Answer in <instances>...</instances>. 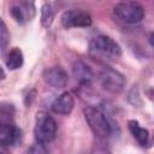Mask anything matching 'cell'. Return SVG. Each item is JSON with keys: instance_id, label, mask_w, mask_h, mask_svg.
I'll return each mask as SVG.
<instances>
[{"instance_id": "52a82bcc", "label": "cell", "mask_w": 154, "mask_h": 154, "mask_svg": "<svg viewBox=\"0 0 154 154\" xmlns=\"http://www.w3.org/2000/svg\"><path fill=\"white\" fill-rule=\"evenodd\" d=\"M43 78L48 85H51L55 89L65 88L69 82L67 73L60 66H53V67L47 69L43 73Z\"/></svg>"}, {"instance_id": "30bf717a", "label": "cell", "mask_w": 154, "mask_h": 154, "mask_svg": "<svg viewBox=\"0 0 154 154\" xmlns=\"http://www.w3.org/2000/svg\"><path fill=\"white\" fill-rule=\"evenodd\" d=\"M72 73L76 81L82 85H89L93 81V71L82 60H77L72 65Z\"/></svg>"}, {"instance_id": "6da1fadb", "label": "cell", "mask_w": 154, "mask_h": 154, "mask_svg": "<svg viewBox=\"0 0 154 154\" xmlns=\"http://www.w3.org/2000/svg\"><path fill=\"white\" fill-rule=\"evenodd\" d=\"M89 52L99 59H117L122 55L120 46L109 36L97 35L89 43Z\"/></svg>"}, {"instance_id": "e0dca14e", "label": "cell", "mask_w": 154, "mask_h": 154, "mask_svg": "<svg viewBox=\"0 0 154 154\" xmlns=\"http://www.w3.org/2000/svg\"><path fill=\"white\" fill-rule=\"evenodd\" d=\"M149 41H150V45H152V47H153V49H154V32H152V35H150V37H149Z\"/></svg>"}, {"instance_id": "2e32d148", "label": "cell", "mask_w": 154, "mask_h": 154, "mask_svg": "<svg viewBox=\"0 0 154 154\" xmlns=\"http://www.w3.org/2000/svg\"><path fill=\"white\" fill-rule=\"evenodd\" d=\"M11 14H12V17H13L18 23H24V22L28 20V18H26L24 11H23L18 5H13V6L11 7Z\"/></svg>"}, {"instance_id": "7a4b0ae2", "label": "cell", "mask_w": 154, "mask_h": 154, "mask_svg": "<svg viewBox=\"0 0 154 154\" xmlns=\"http://www.w3.org/2000/svg\"><path fill=\"white\" fill-rule=\"evenodd\" d=\"M84 118L93 131V134L99 138H106L112 132V124L107 116L95 107H87L84 109Z\"/></svg>"}, {"instance_id": "3957f363", "label": "cell", "mask_w": 154, "mask_h": 154, "mask_svg": "<svg viewBox=\"0 0 154 154\" xmlns=\"http://www.w3.org/2000/svg\"><path fill=\"white\" fill-rule=\"evenodd\" d=\"M34 135L37 143L48 144L51 143L57 135V123L55 120L46 112H38L35 119Z\"/></svg>"}, {"instance_id": "8992f818", "label": "cell", "mask_w": 154, "mask_h": 154, "mask_svg": "<svg viewBox=\"0 0 154 154\" xmlns=\"http://www.w3.org/2000/svg\"><path fill=\"white\" fill-rule=\"evenodd\" d=\"M93 23L91 16L83 10H69L61 16V24L66 29L87 28Z\"/></svg>"}, {"instance_id": "ba28073f", "label": "cell", "mask_w": 154, "mask_h": 154, "mask_svg": "<svg viewBox=\"0 0 154 154\" xmlns=\"http://www.w3.org/2000/svg\"><path fill=\"white\" fill-rule=\"evenodd\" d=\"M22 137L20 129H18L14 124L10 122H2L1 129H0V143L2 147H10L14 146L19 142Z\"/></svg>"}, {"instance_id": "5b68a950", "label": "cell", "mask_w": 154, "mask_h": 154, "mask_svg": "<svg viewBox=\"0 0 154 154\" xmlns=\"http://www.w3.org/2000/svg\"><path fill=\"white\" fill-rule=\"evenodd\" d=\"M100 83L105 90L117 94L125 87V77L114 69L107 67L100 73Z\"/></svg>"}, {"instance_id": "5bb4252c", "label": "cell", "mask_w": 154, "mask_h": 154, "mask_svg": "<svg viewBox=\"0 0 154 154\" xmlns=\"http://www.w3.org/2000/svg\"><path fill=\"white\" fill-rule=\"evenodd\" d=\"M18 6L24 11L28 20H31L35 16V2L34 0H18Z\"/></svg>"}, {"instance_id": "9a60e30c", "label": "cell", "mask_w": 154, "mask_h": 154, "mask_svg": "<svg viewBox=\"0 0 154 154\" xmlns=\"http://www.w3.org/2000/svg\"><path fill=\"white\" fill-rule=\"evenodd\" d=\"M0 43H1V52L4 53L10 43V32L7 31L6 24L4 20H1V30H0Z\"/></svg>"}, {"instance_id": "277c9868", "label": "cell", "mask_w": 154, "mask_h": 154, "mask_svg": "<svg viewBox=\"0 0 154 154\" xmlns=\"http://www.w3.org/2000/svg\"><path fill=\"white\" fill-rule=\"evenodd\" d=\"M113 13L120 22L126 24L140 23L144 17V10L142 5L136 1H124L117 4L113 8Z\"/></svg>"}, {"instance_id": "9c48e42d", "label": "cell", "mask_w": 154, "mask_h": 154, "mask_svg": "<svg viewBox=\"0 0 154 154\" xmlns=\"http://www.w3.org/2000/svg\"><path fill=\"white\" fill-rule=\"evenodd\" d=\"M75 106V99L73 95L70 91H65L60 94L51 105V108L54 113L61 114V116H67L72 112Z\"/></svg>"}, {"instance_id": "4fadbf2b", "label": "cell", "mask_w": 154, "mask_h": 154, "mask_svg": "<svg viewBox=\"0 0 154 154\" xmlns=\"http://www.w3.org/2000/svg\"><path fill=\"white\" fill-rule=\"evenodd\" d=\"M53 18H54V11H53V7L49 2H46L42 7H41V22H42V25L48 28L52 22H53Z\"/></svg>"}, {"instance_id": "7c38bea8", "label": "cell", "mask_w": 154, "mask_h": 154, "mask_svg": "<svg viewBox=\"0 0 154 154\" xmlns=\"http://www.w3.org/2000/svg\"><path fill=\"white\" fill-rule=\"evenodd\" d=\"M128 126H129V130H130L131 135L134 136V138H135L141 146H146V144L148 143L149 132H148L147 129L142 128L137 120H129Z\"/></svg>"}, {"instance_id": "8fae6325", "label": "cell", "mask_w": 154, "mask_h": 154, "mask_svg": "<svg viewBox=\"0 0 154 154\" xmlns=\"http://www.w3.org/2000/svg\"><path fill=\"white\" fill-rule=\"evenodd\" d=\"M23 61H24L23 52L18 47H14L11 51H8V53L6 54V58H5L6 67L11 71L20 69L22 65H23Z\"/></svg>"}]
</instances>
